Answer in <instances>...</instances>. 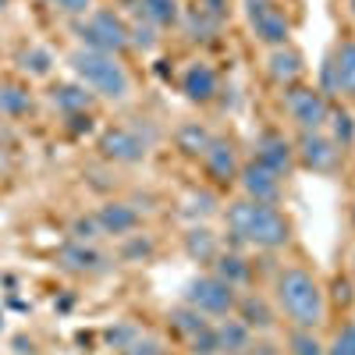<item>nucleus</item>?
Instances as JSON below:
<instances>
[{
  "label": "nucleus",
  "mask_w": 355,
  "mask_h": 355,
  "mask_svg": "<svg viewBox=\"0 0 355 355\" xmlns=\"http://www.w3.org/2000/svg\"><path fill=\"white\" fill-rule=\"evenodd\" d=\"M320 93L323 96H355V43H341L320 68Z\"/></svg>",
  "instance_id": "nucleus-8"
},
{
  "label": "nucleus",
  "mask_w": 355,
  "mask_h": 355,
  "mask_svg": "<svg viewBox=\"0 0 355 355\" xmlns=\"http://www.w3.org/2000/svg\"><path fill=\"white\" fill-rule=\"evenodd\" d=\"M150 252H153V242H150V239H142V234H135V239L121 249V259H146Z\"/></svg>",
  "instance_id": "nucleus-35"
},
{
  "label": "nucleus",
  "mask_w": 355,
  "mask_h": 355,
  "mask_svg": "<svg viewBox=\"0 0 355 355\" xmlns=\"http://www.w3.org/2000/svg\"><path fill=\"white\" fill-rule=\"evenodd\" d=\"M256 160L263 164V167H270L274 174H288L291 171V164H295V146L284 139V135H277V132H266V135H259V142H256Z\"/></svg>",
  "instance_id": "nucleus-13"
},
{
  "label": "nucleus",
  "mask_w": 355,
  "mask_h": 355,
  "mask_svg": "<svg viewBox=\"0 0 355 355\" xmlns=\"http://www.w3.org/2000/svg\"><path fill=\"white\" fill-rule=\"evenodd\" d=\"M189 202H192V206H189L185 214H192V217H206V214H214V196H210V192H196Z\"/></svg>",
  "instance_id": "nucleus-37"
},
{
  "label": "nucleus",
  "mask_w": 355,
  "mask_h": 355,
  "mask_svg": "<svg viewBox=\"0 0 355 355\" xmlns=\"http://www.w3.org/2000/svg\"><path fill=\"white\" fill-rule=\"evenodd\" d=\"M139 11L146 21H153L157 28L160 25H174L178 18H182V11H178V0H139Z\"/></svg>",
  "instance_id": "nucleus-26"
},
{
  "label": "nucleus",
  "mask_w": 355,
  "mask_h": 355,
  "mask_svg": "<svg viewBox=\"0 0 355 355\" xmlns=\"http://www.w3.org/2000/svg\"><path fill=\"white\" fill-rule=\"evenodd\" d=\"M121 355H164V345L153 338V334H135L125 348H121Z\"/></svg>",
  "instance_id": "nucleus-32"
},
{
  "label": "nucleus",
  "mask_w": 355,
  "mask_h": 355,
  "mask_svg": "<svg viewBox=\"0 0 355 355\" xmlns=\"http://www.w3.org/2000/svg\"><path fill=\"white\" fill-rule=\"evenodd\" d=\"M214 274H217L220 281H227L231 288H242V284H249V277H252L249 263H245L242 256H234V252H217Z\"/></svg>",
  "instance_id": "nucleus-20"
},
{
  "label": "nucleus",
  "mask_w": 355,
  "mask_h": 355,
  "mask_svg": "<svg viewBox=\"0 0 355 355\" xmlns=\"http://www.w3.org/2000/svg\"><path fill=\"white\" fill-rule=\"evenodd\" d=\"M234 302H239V288H231L217 274H202L185 284V306H192L206 316H227V313H234Z\"/></svg>",
  "instance_id": "nucleus-5"
},
{
  "label": "nucleus",
  "mask_w": 355,
  "mask_h": 355,
  "mask_svg": "<svg viewBox=\"0 0 355 355\" xmlns=\"http://www.w3.org/2000/svg\"><path fill=\"white\" fill-rule=\"evenodd\" d=\"M100 153L107 160H117V164H139V160H146V153H150V139L139 135L135 128L117 125V128H107L100 135Z\"/></svg>",
  "instance_id": "nucleus-9"
},
{
  "label": "nucleus",
  "mask_w": 355,
  "mask_h": 355,
  "mask_svg": "<svg viewBox=\"0 0 355 355\" xmlns=\"http://www.w3.org/2000/svg\"><path fill=\"white\" fill-rule=\"evenodd\" d=\"M224 8H227V0H199V11H206L214 21H224V15H227Z\"/></svg>",
  "instance_id": "nucleus-38"
},
{
  "label": "nucleus",
  "mask_w": 355,
  "mask_h": 355,
  "mask_svg": "<svg viewBox=\"0 0 355 355\" xmlns=\"http://www.w3.org/2000/svg\"><path fill=\"white\" fill-rule=\"evenodd\" d=\"M8 4H11V0H0V11H4V8H8Z\"/></svg>",
  "instance_id": "nucleus-41"
},
{
  "label": "nucleus",
  "mask_w": 355,
  "mask_h": 355,
  "mask_svg": "<svg viewBox=\"0 0 355 355\" xmlns=\"http://www.w3.org/2000/svg\"><path fill=\"white\" fill-rule=\"evenodd\" d=\"M295 157H299L302 167H309V171L331 174L338 167V160H341V146L331 135H323V132H302L299 146H295Z\"/></svg>",
  "instance_id": "nucleus-10"
},
{
  "label": "nucleus",
  "mask_w": 355,
  "mask_h": 355,
  "mask_svg": "<svg viewBox=\"0 0 355 355\" xmlns=\"http://www.w3.org/2000/svg\"><path fill=\"white\" fill-rule=\"evenodd\" d=\"M284 110L302 132H320L331 117V103L320 89H306V85H291L284 93Z\"/></svg>",
  "instance_id": "nucleus-7"
},
{
  "label": "nucleus",
  "mask_w": 355,
  "mask_h": 355,
  "mask_svg": "<svg viewBox=\"0 0 355 355\" xmlns=\"http://www.w3.org/2000/svg\"><path fill=\"white\" fill-rule=\"evenodd\" d=\"M128 46H135V50H142V53H150V50L157 46V25L146 21V18L132 21V25H128Z\"/></svg>",
  "instance_id": "nucleus-30"
},
{
  "label": "nucleus",
  "mask_w": 355,
  "mask_h": 355,
  "mask_svg": "<svg viewBox=\"0 0 355 355\" xmlns=\"http://www.w3.org/2000/svg\"><path fill=\"white\" fill-rule=\"evenodd\" d=\"M239 182H242L245 199L277 206V199H281V174H274L270 167H263L259 160H252V164H245V167L239 171Z\"/></svg>",
  "instance_id": "nucleus-11"
},
{
  "label": "nucleus",
  "mask_w": 355,
  "mask_h": 355,
  "mask_svg": "<svg viewBox=\"0 0 355 355\" xmlns=\"http://www.w3.org/2000/svg\"><path fill=\"white\" fill-rule=\"evenodd\" d=\"M100 234H103V231H100L96 217H75V220H71V239L82 242V245H93Z\"/></svg>",
  "instance_id": "nucleus-31"
},
{
  "label": "nucleus",
  "mask_w": 355,
  "mask_h": 355,
  "mask_svg": "<svg viewBox=\"0 0 355 355\" xmlns=\"http://www.w3.org/2000/svg\"><path fill=\"white\" fill-rule=\"evenodd\" d=\"M61 263L68 266V270L93 274V270H100V266H103V256H100L93 245H82V242H75V245L61 249Z\"/></svg>",
  "instance_id": "nucleus-21"
},
{
  "label": "nucleus",
  "mask_w": 355,
  "mask_h": 355,
  "mask_svg": "<svg viewBox=\"0 0 355 355\" xmlns=\"http://www.w3.org/2000/svg\"><path fill=\"white\" fill-rule=\"evenodd\" d=\"M217 89H220V82H217V71H214L210 64L196 61V64H189V68L182 71V93H185L192 103H210V100L217 96Z\"/></svg>",
  "instance_id": "nucleus-14"
},
{
  "label": "nucleus",
  "mask_w": 355,
  "mask_h": 355,
  "mask_svg": "<svg viewBox=\"0 0 355 355\" xmlns=\"http://www.w3.org/2000/svg\"><path fill=\"white\" fill-rule=\"evenodd\" d=\"M93 103V93L85 85H57L53 89V107L64 110L68 117L71 114H85V107Z\"/></svg>",
  "instance_id": "nucleus-23"
},
{
  "label": "nucleus",
  "mask_w": 355,
  "mask_h": 355,
  "mask_svg": "<svg viewBox=\"0 0 355 355\" xmlns=\"http://www.w3.org/2000/svg\"><path fill=\"white\" fill-rule=\"evenodd\" d=\"M227 231L239 245H252V249H284L291 242V224L284 220V214L270 202H256V199H239L227 206Z\"/></svg>",
  "instance_id": "nucleus-1"
},
{
  "label": "nucleus",
  "mask_w": 355,
  "mask_h": 355,
  "mask_svg": "<svg viewBox=\"0 0 355 355\" xmlns=\"http://www.w3.org/2000/svg\"><path fill=\"white\" fill-rule=\"evenodd\" d=\"M277 306L295 327L306 331H316L323 323V313H327V299H323L316 277L299 270V266H288L277 277Z\"/></svg>",
  "instance_id": "nucleus-2"
},
{
  "label": "nucleus",
  "mask_w": 355,
  "mask_h": 355,
  "mask_svg": "<svg viewBox=\"0 0 355 355\" xmlns=\"http://www.w3.org/2000/svg\"><path fill=\"white\" fill-rule=\"evenodd\" d=\"M171 331L182 338L185 345L196 338V334H202L206 327H214L210 320H206V313H199V309H192V306H178V309H171Z\"/></svg>",
  "instance_id": "nucleus-19"
},
{
  "label": "nucleus",
  "mask_w": 355,
  "mask_h": 355,
  "mask_svg": "<svg viewBox=\"0 0 355 355\" xmlns=\"http://www.w3.org/2000/svg\"><path fill=\"white\" fill-rule=\"evenodd\" d=\"M68 64H71V71L78 75V82L89 89V93H96L103 100H125L128 89H132V78H128L125 64L117 61L114 53H100V50L78 46L68 57Z\"/></svg>",
  "instance_id": "nucleus-3"
},
{
  "label": "nucleus",
  "mask_w": 355,
  "mask_h": 355,
  "mask_svg": "<svg viewBox=\"0 0 355 355\" xmlns=\"http://www.w3.org/2000/svg\"><path fill=\"white\" fill-rule=\"evenodd\" d=\"M18 68L33 78H46L53 71V57H50L46 46H28V50L18 53Z\"/></svg>",
  "instance_id": "nucleus-25"
},
{
  "label": "nucleus",
  "mask_w": 355,
  "mask_h": 355,
  "mask_svg": "<svg viewBox=\"0 0 355 355\" xmlns=\"http://www.w3.org/2000/svg\"><path fill=\"white\" fill-rule=\"evenodd\" d=\"M202 167H206V174L214 178V182H220V185H227V182H234L239 178V157H234V146L227 142V139H217L214 135V142L206 146V153H202Z\"/></svg>",
  "instance_id": "nucleus-12"
},
{
  "label": "nucleus",
  "mask_w": 355,
  "mask_h": 355,
  "mask_svg": "<svg viewBox=\"0 0 355 355\" xmlns=\"http://www.w3.org/2000/svg\"><path fill=\"white\" fill-rule=\"evenodd\" d=\"M33 110V96L18 85H0V114L4 117H21Z\"/></svg>",
  "instance_id": "nucleus-27"
},
{
  "label": "nucleus",
  "mask_w": 355,
  "mask_h": 355,
  "mask_svg": "<svg viewBox=\"0 0 355 355\" xmlns=\"http://www.w3.org/2000/svg\"><path fill=\"white\" fill-rule=\"evenodd\" d=\"M327 355H355V323H345V327L334 334Z\"/></svg>",
  "instance_id": "nucleus-34"
},
{
  "label": "nucleus",
  "mask_w": 355,
  "mask_h": 355,
  "mask_svg": "<svg viewBox=\"0 0 355 355\" xmlns=\"http://www.w3.org/2000/svg\"><path fill=\"white\" fill-rule=\"evenodd\" d=\"M327 121H331V139L341 146V150L355 142V117L348 110H331Z\"/></svg>",
  "instance_id": "nucleus-29"
},
{
  "label": "nucleus",
  "mask_w": 355,
  "mask_h": 355,
  "mask_svg": "<svg viewBox=\"0 0 355 355\" xmlns=\"http://www.w3.org/2000/svg\"><path fill=\"white\" fill-rule=\"evenodd\" d=\"M352 220H355V217H352Z\"/></svg>",
  "instance_id": "nucleus-42"
},
{
  "label": "nucleus",
  "mask_w": 355,
  "mask_h": 355,
  "mask_svg": "<svg viewBox=\"0 0 355 355\" xmlns=\"http://www.w3.org/2000/svg\"><path fill=\"white\" fill-rule=\"evenodd\" d=\"M93 217H96L103 234H132L139 227V220H142L132 202H103Z\"/></svg>",
  "instance_id": "nucleus-16"
},
{
  "label": "nucleus",
  "mask_w": 355,
  "mask_h": 355,
  "mask_svg": "<svg viewBox=\"0 0 355 355\" xmlns=\"http://www.w3.org/2000/svg\"><path fill=\"white\" fill-rule=\"evenodd\" d=\"M288 355H327V348H323V341L306 331V327H295L288 334Z\"/></svg>",
  "instance_id": "nucleus-28"
},
{
  "label": "nucleus",
  "mask_w": 355,
  "mask_h": 355,
  "mask_svg": "<svg viewBox=\"0 0 355 355\" xmlns=\"http://www.w3.org/2000/svg\"><path fill=\"white\" fill-rule=\"evenodd\" d=\"M302 71H306L302 53L291 50V46H277V50H270V57H266V75H270L277 85H284V89H291L295 82H299Z\"/></svg>",
  "instance_id": "nucleus-15"
},
{
  "label": "nucleus",
  "mask_w": 355,
  "mask_h": 355,
  "mask_svg": "<svg viewBox=\"0 0 355 355\" xmlns=\"http://www.w3.org/2000/svg\"><path fill=\"white\" fill-rule=\"evenodd\" d=\"M185 252L196 263H214L217 259V234L210 227H192L185 234Z\"/></svg>",
  "instance_id": "nucleus-22"
},
{
  "label": "nucleus",
  "mask_w": 355,
  "mask_h": 355,
  "mask_svg": "<svg viewBox=\"0 0 355 355\" xmlns=\"http://www.w3.org/2000/svg\"><path fill=\"white\" fill-rule=\"evenodd\" d=\"M234 313H239V320L245 323V327L252 331H270L274 327V309L266 306L263 295H245V299L234 302Z\"/></svg>",
  "instance_id": "nucleus-18"
},
{
  "label": "nucleus",
  "mask_w": 355,
  "mask_h": 355,
  "mask_svg": "<svg viewBox=\"0 0 355 355\" xmlns=\"http://www.w3.org/2000/svg\"><path fill=\"white\" fill-rule=\"evenodd\" d=\"M242 11H245V21L252 28V36L263 43V46H288V36H291V21L284 18V11L274 4V0H242Z\"/></svg>",
  "instance_id": "nucleus-6"
},
{
  "label": "nucleus",
  "mask_w": 355,
  "mask_h": 355,
  "mask_svg": "<svg viewBox=\"0 0 355 355\" xmlns=\"http://www.w3.org/2000/svg\"><path fill=\"white\" fill-rule=\"evenodd\" d=\"M245 355H284V352L277 345H270V341H256V345L245 348Z\"/></svg>",
  "instance_id": "nucleus-39"
},
{
  "label": "nucleus",
  "mask_w": 355,
  "mask_h": 355,
  "mask_svg": "<svg viewBox=\"0 0 355 355\" xmlns=\"http://www.w3.org/2000/svg\"><path fill=\"white\" fill-rule=\"evenodd\" d=\"M185 25H189L192 40H210V36L217 33V25H220V21H214L206 11H199V8H196V11L189 15V21H185Z\"/></svg>",
  "instance_id": "nucleus-33"
},
{
  "label": "nucleus",
  "mask_w": 355,
  "mask_h": 355,
  "mask_svg": "<svg viewBox=\"0 0 355 355\" xmlns=\"http://www.w3.org/2000/svg\"><path fill=\"white\" fill-rule=\"evenodd\" d=\"M78 40L85 43V50H100V53H121L128 46V25L121 21V15L114 11H89L85 21L75 25Z\"/></svg>",
  "instance_id": "nucleus-4"
},
{
  "label": "nucleus",
  "mask_w": 355,
  "mask_h": 355,
  "mask_svg": "<svg viewBox=\"0 0 355 355\" xmlns=\"http://www.w3.org/2000/svg\"><path fill=\"white\" fill-rule=\"evenodd\" d=\"M214 331H217V352L220 355H245V348L252 345V331L245 327L239 316L214 323Z\"/></svg>",
  "instance_id": "nucleus-17"
},
{
  "label": "nucleus",
  "mask_w": 355,
  "mask_h": 355,
  "mask_svg": "<svg viewBox=\"0 0 355 355\" xmlns=\"http://www.w3.org/2000/svg\"><path fill=\"white\" fill-rule=\"evenodd\" d=\"M348 11H352V18H355V0H348Z\"/></svg>",
  "instance_id": "nucleus-40"
},
{
  "label": "nucleus",
  "mask_w": 355,
  "mask_h": 355,
  "mask_svg": "<svg viewBox=\"0 0 355 355\" xmlns=\"http://www.w3.org/2000/svg\"><path fill=\"white\" fill-rule=\"evenodd\" d=\"M53 8L61 11V15L82 18V15H89V8H93V0H53Z\"/></svg>",
  "instance_id": "nucleus-36"
},
{
  "label": "nucleus",
  "mask_w": 355,
  "mask_h": 355,
  "mask_svg": "<svg viewBox=\"0 0 355 355\" xmlns=\"http://www.w3.org/2000/svg\"><path fill=\"white\" fill-rule=\"evenodd\" d=\"M174 142H178V150H182V153H189V157H202V153H206V146L214 142V135L206 132L199 121H189V125L178 128Z\"/></svg>",
  "instance_id": "nucleus-24"
}]
</instances>
